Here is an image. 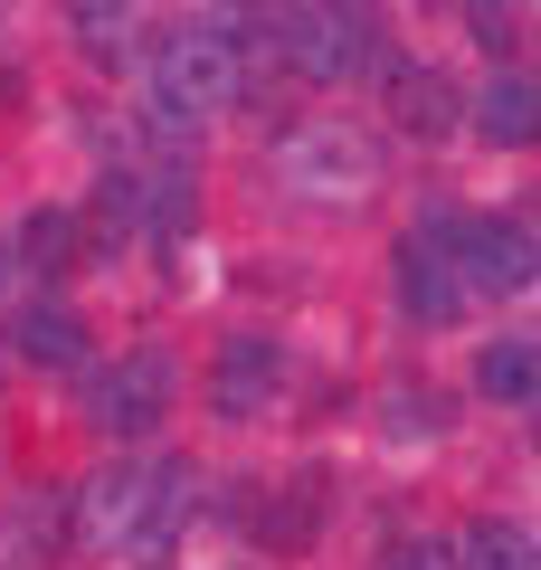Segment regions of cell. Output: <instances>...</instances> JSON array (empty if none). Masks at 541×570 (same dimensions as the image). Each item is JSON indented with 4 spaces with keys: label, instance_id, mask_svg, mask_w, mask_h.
<instances>
[{
    "label": "cell",
    "instance_id": "cell-4",
    "mask_svg": "<svg viewBox=\"0 0 541 570\" xmlns=\"http://www.w3.org/2000/svg\"><path fill=\"white\" fill-rule=\"evenodd\" d=\"M180 504H190V475L180 466H105L96 485H86V542H161V532L180 523Z\"/></svg>",
    "mask_w": 541,
    "mask_h": 570
},
{
    "label": "cell",
    "instance_id": "cell-13",
    "mask_svg": "<svg viewBox=\"0 0 541 570\" xmlns=\"http://www.w3.org/2000/svg\"><path fill=\"white\" fill-rule=\"evenodd\" d=\"M475 390H484L494 409H532V400H541V352L522 343V333H494V343L475 352Z\"/></svg>",
    "mask_w": 541,
    "mask_h": 570
},
{
    "label": "cell",
    "instance_id": "cell-11",
    "mask_svg": "<svg viewBox=\"0 0 541 570\" xmlns=\"http://www.w3.org/2000/svg\"><path fill=\"white\" fill-rule=\"evenodd\" d=\"M10 352L39 362V371H86L96 362V333H86V314H67V305H29L20 324H10Z\"/></svg>",
    "mask_w": 541,
    "mask_h": 570
},
{
    "label": "cell",
    "instance_id": "cell-17",
    "mask_svg": "<svg viewBox=\"0 0 541 570\" xmlns=\"http://www.w3.org/2000/svg\"><path fill=\"white\" fill-rule=\"evenodd\" d=\"M142 200H153V190H142L134 171H115V181L96 190V219H105V228H142Z\"/></svg>",
    "mask_w": 541,
    "mask_h": 570
},
{
    "label": "cell",
    "instance_id": "cell-10",
    "mask_svg": "<svg viewBox=\"0 0 541 570\" xmlns=\"http://www.w3.org/2000/svg\"><path fill=\"white\" fill-rule=\"evenodd\" d=\"M257 504H266V513H257V542H266V551H304V542L323 532L333 475H323V466H304V475H285V485H266Z\"/></svg>",
    "mask_w": 541,
    "mask_h": 570
},
{
    "label": "cell",
    "instance_id": "cell-6",
    "mask_svg": "<svg viewBox=\"0 0 541 570\" xmlns=\"http://www.w3.org/2000/svg\"><path fill=\"white\" fill-rule=\"evenodd\" d=\"M171 400H180V371H171V352H161V343L124 352V362L105 371V390H96V409H105L115 438H153V428L171 419Z\"/></svg>",
    "mask_w": 541,
    "mask_h": 570
},
{
    "label": "cell",
    "instance_id": "cell-8",
    "mask_svg": "<svg viewBox=\"0 0 541 570\" xmlns=\"http://www.w3.org/2000/svg\"><path fill=\"white\" fill-rule=\"evenodd\" d=\"M276 171L295 190H371V142L352 134V124H304V134H285V153H276Z\"/></svg>",
    "mask_w": 541,
    "mask_h": 570
},
{
    "label": "cell",
    "instance_id": "cell-16",
    "mask_svg": "<svg viewBox=\"0 0 541 570\" xmlns=\"http://www.w3.org/2000/svg\"><path fill=\"white\" fill-rule=\"evenodd\" d=\"M48 551H58V513H48V504H29V513L0 523V570H39Z\"/></svg>",
    "mask_w": 541,
    "mask_h": 570
},
{
    "label": "cell",
    "instance_id": "cell-19",
    "mask_svg": "<svg viewBox=\"0 0 541 570\" xmlns=\"http://www.w3.org/2000/svg\"><path fill=\"white\" fill-rule=\"evenodd\" d=\"M124 10H134V0H77V29H96V39H115V29H124Z\"/></svg>",
    "mask_w": 541,
    "mask_h": 570
},
{
    "label": "cell",
    "instance_id": "cell-7",
    "mask_svg": "<svg viewBox=\"0 0 541 570\" xmlns=\"http://www.w3.org/2000/svg\"><path fill=\"white\" fill-rule=\"evenodd\" d=\"M276 390H285V343L276 333H219V352H209V409L219 419H257Z\"/></svg>",
    "mask_w": 541,
    "mask_h": 570
},
{
    "label": "cell",
    "instance_id": "cell-2",
    "mask_svg": "<svg viewBox=\"0 0 541 570\" xmlns=\"http://www.w3.org/2000/svg\"><path fill=\"white\" fill-rule=\"evenodd\" d=\"M285 67L304 86H361L390 67V20L371 0H314V10H285Z\"/></svg>",
    "mask_w": 541,
    "mask_h": 570
},
{
    "label": "cell",
    "instance_id": "cell-9",
    "mask_svg": "<svg viewBox=\"0 0 541 570\" xmlns=\"http://www.w3.org/2000/svg\"><path fill=\"white\" fill-rule=\"evenodd\" d=\"M390 295H400V314H409L419 333L465 324V276H456V257H446L437 238H409V247H400V266H390Z\"/></svg>",
    "mask_w": 541,
    "mask_h": 570
},
{
    "label": "cell",
    "instance_id": "cell-5",
    "mask_svg": "<svg viewBox=\"0 0 541 570\" xmlns=\"http://www.w3.org/2000/svg\"><path fill=\"white\" fill-rule=\"evenodd\" d=\"M381 96H390V134H409V142H456L465 134V86L446 77L437 58H400V48H390Z\"/></svg>",
    "mask_w": 541,
    "mask_h": 570
},
{
    "label": "cell",
    "instance_id": "cell-1",
    "mask_svg": "<svg viewBox=\"0 0 541 570\" xmlns=\"http://www.w3.org/2000/svg\"><path fill=\"white\" fill-rule=\"evenodd\" d=\"M228 96H238V48L209 20H180L142 48V105L161 124H209V115H228Z\"/></svg>",
    "mask_w": 541,
    "mask_h": 570
},
{
    "label": "cell",
    "instance_id": "cell-3",
    "mask_svg": "<svg viewBox=\"0 0 541 570\" xmlns=\"http://www.w3.org/2000/svg\"><path fill=\"white\" fill-rule=\"evenodd\" d=\"M419 238H437L446 257H456L465 295H532L541 276V238L522 209H484V219H427Z\"/></svg>",
    "mask_w": 541,
    "mask_h": 570
},
{
    "label": "cell",
    "instance_id": "cell-20",
    "mask_svg": "<svg viewBox=\"0 0 541 570\" xmlns=\"http://www.w3.org/2000/svg\"><path fill=\"white\" fill-rule=\"evenodd\" d=\"M0 295H10V238H0Z\"/></svg>",
    "mask_w": 541,
    "mask_h": 570
},
{
    "label": "cell",
    "instance_id": "cell-15",
    "mask_svg": "<svg viewBox=\"0 0 541 570\" xmlns=\"http://www.w3.org/2000/svg\"><path fill=\"white\" fill-rule=\"evenodd\" d=\"M446 551H456V570H541L532 523H513V513H484V523H465V542H446Z\"/></svg>",
    "mask_w": 541,
    "mask_h": 570
},
{
    "label": "cell",
    "instance_id": "cell-14",
    "mask_svg": "<svg viewBox=\"0 0 541 570\" xmlns=\"http://www.w3.org/2000/svg\"><path fill=\"white\" fill-rule=\"evenodd\" d=\"M77 247H86V209H29L10 266H29V276H67V266H77Z\"/></svg>",
    "mask_w": 541,
    "mask_h": 570
},
{
    "label": "cell",
    "instance_id": "cell-12",
    "mask_svg": "<svg viewBox=\"0 0 541 570\" xmlns=\"http://www.w3.org/2000/svg\"><path fill=\"white\" fill-rule=\"evenodd\" d=\"M475 134H484V142H503V153L541 134V86L522 77V67H494V77L475 86Z\"/></svg>",
    "mask_w": 541,
    "mask_h": 570
},
{
    "label": "cell",
    "instance_id": "cell-18",
    "mask_svg": "<svg viewBox=\"0 0 541 570\" xmlns=\"http://www.w3.org/2000/svg\"><path fill=\"white\" fill-rule=\"evenodd\" d=\"M371 570H456V551H446V542H427V532H409V542H390Z\"/></svg>",
    "mask_w": 541,
    "mask_h": 570
}]
</instances>
